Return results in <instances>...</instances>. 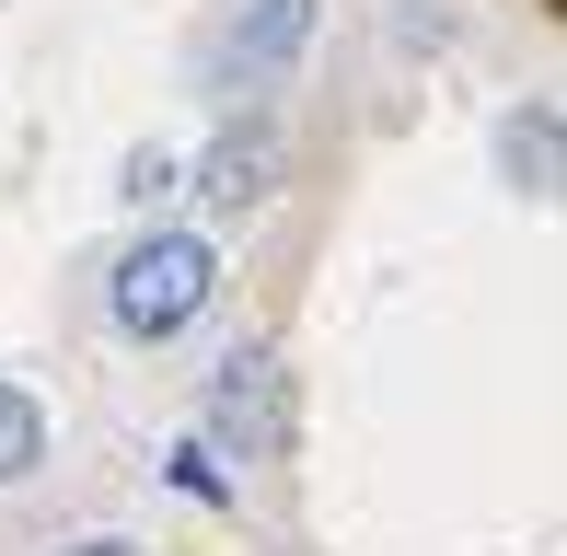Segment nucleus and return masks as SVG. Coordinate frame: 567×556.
<instances>
[{"label":"nucleus","instance_id":"1","mask_svg":"<svg viewBox=\"0 0 567 556\" xmlns=\"http://www.w3.org/2000/svg\"><path fill=\"white\" fill-rule=\"evenodd\" d=\"M209 290H220V256H209V233H140L116 256V325L127 337H186L197 313H209Z\"/></svg>","mask_w":567,"mask_h":556},{"label":"nucleus","instance_id":"2","mask_svg":"<svg viewBox=\"0 0 567 556\" xmlns=\"http://www.w3.org/2000/svg\"><path fill=\"white\" fill-rule=\"evenodd\" d=\"M209 441H244V464H267V452L290 441V394H278L267 348H231L209 371Z\"/></svg>","mask_w":567,"mask_h":556},{"label":"nucleus","instance_id":"3","mask_svg":"<svg viewBox=\"0 0 567 556\" xmlns=\"http://www.w3.org/2000/svg\"><path fill=\"white\" fill-rule=\"evenodd\" d=\"M267 186H278V128H267V116H255V128H220V140H209V163H197V197H209V220L267 209Z\"/></svg>","mask_w":567,"mask_h":556},{"label":"nucleus","instance_id":"4","mask_svg":"<svg viewBox=\"0 0 567 556\" xmlns=\"http://www.w3.org/2000/svg\"><path fill=\"white\" fill-rule=\"evenodd\" d=\"M301 35H313V0H255V12L231 23V70H244V82H267Z\"/></svg>","mask_w":567,"mask_h":556},{"label":"nucleus","instance_id":"5","mask_svg":"<svg viewBox=\"0 0 567 556\" xmlns=\"http://www.w3.org/2000/svg\"><path fill=\"white\" fill-rule=\"evenodd\" d=\"M35 464H47V418H35V394L0 383V487H23Z\"/></svg>","mask_w":567,"mask_h":556},{"label":"nucleus","instance_id":"6","mask_svg":"<svg viewBox=\"0 0 567 556\" xmlns=\"http://www.w3.org/2000/svg\"><path fill=\"white\" fill-rule=\"evenodd\" d=\"M498 151H509V174H533V197L556 186V116H545V105L509 116V140H498Z\"/></svg>","mask_w":567,"mask_h":556},{"label":"nucleus","instance_id":"7","mask_svg":"<svg viewBox=\"0 0 567 556\" xmlns=\"http://www.w3.org/2000/svg\"><path fill=\"white\" fill-rule=\"evenodd\" d=\"M163 186H174V151H163V140L127 151V197H163Z\"/></svg>","mask_w":567,"mask_h":556},{"label":"nucleus","instance_id":"8","mask_svg":"<svg viewBox=\"0 0 567 556\" xmlns=\"http://www.w3.org/2000/svg\"><path fill=\"white\" fill-rule=\"evenodd\" d=\"M174 487H186V498H220V464H209V452L186 441V452H174Z\"/></svg>","mask_w":567,"mask_h":556},{"label":"nucleus","instance_id":"9","mask_svg":"<svg viewBox=\"0 0 567 556\" xmlns=\"http://www.w3.org/2000/svg\"><path fill=\"white\" fill-rule=\"evenodd\" d=\"M59 556H140V545H116V534H93V545H59Z\"/></svg>","mask_w":567,"mask_h":556}]
</instances>
